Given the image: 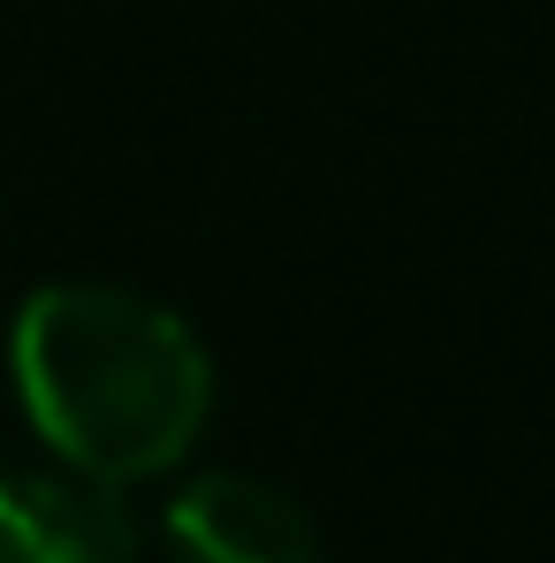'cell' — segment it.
I'll return each mask as SVG.
<instances>
[{
	"label": "cell",
	"instance_id": "1",
	"mask_svg": "<svg viewBox=\"0 0 555 563\" xmlns=\"http://www.w3.org/2000/svg\"><path fill=\"white\" fill-rule=\"evenodd\" d=\"M15 396L54 465L92 479H153L184 465L206 411L213 358L184 320L122 282H46L8 335Z\"/></svg>",
	"mask_w": 555,
	"mask_h": 563
},
{
	"label": "cell",
	"instance_id": "2",
	"mask_svg": "<svg viewBox=\"0 0 555 563\" xmlns=\"http://www.w3.org/2000/svg\"><path fill=\"white\" fill-rule=\"evenodd\" d=\"M137 518L114 479L77 465L0 472V563H130Z\"/></svg>",
	"mask_w": 555,
	"mask_h": 563
},
{
	"label": "cell",
	"instance_id": "3",
	"mask_svg": "<svg viewBox=\"0 0 555 563\" xmlns=\"http://www.w3.org/2000/svg\"><path fill=\"white\" fill-rule=\"evenodd\" d=\"M176 563H320L304 503L259 472H198L168 503Z\"/></svg>",
	"mask_w": 555,
	"mask_h": 563
}]
</instances>
